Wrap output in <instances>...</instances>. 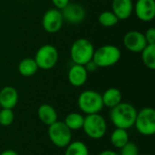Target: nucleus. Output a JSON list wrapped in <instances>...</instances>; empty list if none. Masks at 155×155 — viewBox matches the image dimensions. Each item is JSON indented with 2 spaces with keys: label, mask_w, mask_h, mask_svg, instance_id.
I'll return each instance as SVG.
<instances>
[{
  "label": "nucleus",
  "mask_w": 155,
  "mask_h": 155,
  "mask_svg": "<svg viewBox=\"0 0 155 155\" xmlns=\"http://www.w3.org/2000/svg\"><path fill=\"white\" fill-rule=\"evenodd\" d=\"M119 155H140L138 146L131 142H128L124 147L120 149Z\"/></svg>",
  "instance_id": "393cba45"
},
{
  "label": "nucleus",
  "mask_w": 155,
  "mask_h": 155,
  "mask_svg": "<svg viewBox=\"0 0 155 155\" xmlns=\"http://www.w3.org/2000/svg\"><path fill=\"white\" fill-rule=\"evenodd\" d=\"M110 142L116 149H121L124 147L129 142V134L127 130L115 128L110 136Z\"/></svg>",
  "instance_id": "6ab92c4d"
},
{
  "label": "nucleus",
  "mask_w": 155,
  "mask_h": 155,
  "mask_svg": "<svg viewBox=\"0 0 155 155\" xmlns=\"http://www.w3.org/2000/svg\"><path fill=\"white\" fill-rule=\"evenodd\" d=\"M141 155H151V154H141Z\"/></svg>",
  "instance_id": "7c9ffc66"
},
{
  "label": "nucleus",
  "mask_w": 155,
  "mask_h": 155,
  "mask_svg": "<svg viewBox=\"0 0 155 155\" xmlns=\"http://www.w3.org/2000/svg\"><path fill=\"white\" fill-rule=\"evenodd\" d=\"M124 45L127 50L132 53H141L148 45L144 35L139 31H129L126 33L123 39Z\"/></svg>",
  "instance_id": "9d476101"
},
{
  "label": "nucleus",
  "mask_w": 155,
  "mask_h": 155,
  "mask_svg": "<svg viewBox=\"0 0 155 155\" xmlns=\"http://www.w3.org/2000/svg\"><path fill=\"white\" fill-rule=\"evenodd\" d=\"M58 57L59 54L57 49L54 45L46 44L39 47L34 59L39 69L50 70L56 65Z\"/></svg>",
  "instance_id": "6e6552de"
},
{
  "label": "nucleus",
  "mask_w": 155,
  "mask_h": 155,
  "mask_svg": "<svg viewBox=\"0 0 155 155\" xmlns=\"http://www.w3.org/2000/svg\"><path fill=\"white\" fill-rule=\"evenodd\" d=\"M37 116L39 120L47 126L58 121V114L56 110L48 104H43L39 106L37 110Z\"/></svg>",
  "instance_id": "dca6fc26"
},
{
  "label": "nucleus",
  "mask_w": 155,
  "mask_h": 155,
  "mask_svg": "<svg viewBox=\"0 0 155 155\" xmlns=\"http://www.w3.org/2000/svg\"><path fill=\"white\" fill-rule=\"evenodd\" d=\"M64 22L61 10L57 8H50L43 15L42 26L46 33L55 34L61 30Z\"/></svg>",
  "instance_id": "1a4fd4ad"
},
{
  "label": "nucleus",
  "mask_w": 155,
  "mask_h": 155,
  "mask_svg": "<svg viewBox=\"0 0 155 155\" xmlns=\"http://www.w3.org/2000/svg\"><path fill=\"white\" fill-rule=\"evenodd\" d=\"M82 129L87 137L93 140H100L106 134L107 123L99 114H88L84 117Z\"/></svg>",
  "instance_id": "39448f33"
},
{
  "label": "nucleus",
  "mask_w": 155,
  "mask_h": 155,
  "mask_svg": "<svg viewBox=\"0 0 155 155\" xmlns=\"http://www.w3.org/2000/svg\"><path fill=\"white\" fill-rule=\"evenodd\" d=\"M52 3L55 6L54 8L62 10L63 8H64L70 3V0H52Z\"/></svg>",
  "instance_id": "bb28decb"
},
{
  "label": "nucleus",
  "mask_w": 155,
  "mask_h": 155,
  "mask_svg": "<svg viewBox=\"0 0 155 155\" xmlns=\"http://www.w3.org/2000/svg\"><path fill=\"white\" fill-rule=\"evenodd\" d=\"M18 103V93L13 86H5L0 90V105L1 108L12 109Z\"/></svg>",
  "instance_id": "2eb2a0df"
},
{
  "label": "nucleus",
  "mask_w": 155,
  "mask_h": 155,
  "mask_svg": "<svg viewBox=\"0 0 155 155\" xmlns=\"http://www.w3.org/2000/svg\"><path fill=\"white\" fill-rule=\"evenodd\" d=\"M102 99L104 106L113 108L122 102L123 94L118 88L111 87L104 91V93L102 94Z\"/></svg>",
  "instance_id": "f3484780"
},
{
  "label": "nucleus",
  "mask_w": 155,
  "mask_h": 155,
  "mask_svg": "<svg viewBox=\"0 0 155 155\" xmlns=\"http://www.w3.org/2000/svg\"><path fill=\"white\" fill-rule=\"evenodd\" d=\"M15 120V114L12 109L1 108L0 109V125L9 126Z\"/></svg>",
  "instance_id": "b1692460"
},
{
  "label": "nucleus",
  "mask_w": 155,
  "mask_h": 155,
  "mask_svg": "<svg viewBox=\"0 0 155 155\" xmlns=\"http://www.w3.org/2000/svg\"><path fill=\"white\" fill-rule=\"evenodd\" d=\"M134 11L139 20L143 22L152 21L155 17V1L137 0L134 5Z\"/></svg>",
  "instance_id": "9b49d317"
},
{
  "label": "nucleus",
  "mask_w": 155,
  "mask_h": 155,
  "mask_svg": "<svg viewBox=\"0 0 155 155\" xmlns=\"http://www.w3.org/2000/svg\"><path fill=\"white\" fill-rule=\"evenodd\" d=\"M17 68L19 74L24 77H31L35 75L39 69L35 59L31 57H25L22 59Z\"/></svg>",
  "instance_id": "a211bd4d"
},
{
  "label": "nucleus",
  "mask_w": 155,
  "mask_h": 155,
  "mask_svg": "<svg viewBox=\"0 0 155 155\" xmlns=\"http://www.w3.org/2000/svg\"><path fill=\"white\" fill-rule=\"evenodd\" d=\"M77 104L80 111L86 115L99 114L104 108L102 94L94 90L82 92L78 96Z\"/></svg>",
  "instance_id": "7ed1b4c3"
},
{
  "label": "nucleus",
  "mask_w": 155,
  "mask_h": 155,
  "mask_svg": "<svg viewBox=\"0 0 155 155\" xmlns=\"http://www.w3.org/2000/svg\"><path fill=\"white\" fill-rule=\"evenodd\" d=\"M68 81L74 87L83 86L88 78V72L86 71L84 65L75 64L72 65L68 71Z\"/></svg>",
  "instance_id": "ddd939ff"
},
{
  "label": "nucleus",
  "mask_w": 155,
  "mask_h": 155,
  "mask_svg": "<svg viewBox=\"0 0 155 155\" xmlns=\"http://www.w3.org/2000/svg\"><path fill=\"white\" fill-rule=\"evenodd\" d=\"M144 65L150 70L155 69V45H147L141 52Z\"/></svg>",
  "instance_id": "4be33fe9"
},
{
  "label": "nucleus",
  "mask_w": 155,
  "mask_h": 155,
  "mask_svg": "<svg viewBox=\"0 0 155 155\" xmlns=\"http://www.w3.org/2000/svg\"><path fill=\"white\" fill-rule=\"evenodd\" d=\"M144 35V37L146 39V42L148 45H155V28L150 27Z\"/></svg>",
  "instance_id": "a878e982"
},
{
  "label": "nucleus",
  "mask_w": 155,
  "mask_h": 155,
  "mask_svg": "<svg viewBox=\"0 0 155 155\" xmlns=\"http://www.w3.org/2000/svg\"><path fill=\"white\" fill-rule=\"evenodd\" d=\"M0 109H1V105H0Z\"/></svg>",
  "instance_id": "2f4dec72"
},
{
  "label": "nucleus",
  "mask_w": 155,
  "mask_h": 155,
  "mask_svg": "<svg viewBox=\"0 0 155 155\" xmlns=\"http://www.w3.org/2000/svg\"><path fill=\"white\" fill-rule=\"evenodd\" d=\"M0 155H19L15 151H14V150H5V151H4V152H2Z\"/></svg>",
  "instance_id": "c756f323"
},
{
  "label": "nucleus",
  "mask_w": 155,
  "mask_h": 155,
  "mask_svg": "<svg viewBox=\"0 0 155 155\" xmlns=\"http://www.w3.org/2000/svg\"><path fill=\"white\" fill-rule=\"evenodd\" d=\"M63 15L64 21H66L69 24L76 25L82 23L85 18V10L83 5L79 4H71L69 3L64 8L61 10Z\"/></svg>",
  "instance_id": "f8f14e48"
},
{
  "label": "nucleus",
  "mask_w": 155,
  "mask_h": 155,
  "mask_svg": "<svg viewBox=\"0 0 155 155\" xmlns=\"http://www.w3.org/2000/svg\"><path fill=\"white\" fill-rule=\"evenodd\" d=\"M98 155H119V153L113 150H104V151L101 152Z\"/></svg>",
  "instance_id": "c85d7f7f"
},
{
  "label": "nucleus",
  "mask_w": 155,
  "mask_h": 155,
  "mask_svg": "<svg viewBox=\"0 0 155 155\" xmlns=\"http://www.w3.org/2000/svg\"><path fill=\"white\" fill-rule=\"evenodd\" d=\"M94 50V46L91 41L86 38H78L71 45V59L75 64L85 65L93 60Z\"/></svg>",
  "instance_id": "f03ea898"
},
{
  "label": "nucleus",
  "mask_w": 155,
  "mask_h": 155,
  "mask_svg": "<svg viewBox=\"0 0 155 155\" xmlns=\"http://www.w3.org/2000/svg\"><path fill=\"white\" fill-rule=\"evenodd\" d=\"M120 49L114 45H104L94 50L93 61L99 68L111 67L116 64L121 59Z\"/></svg>",
  "instance_id": "20e7f679"
},
{
  "label": "nucleus",
  "mask_w": 155,
  "mask_h": 155,
  "mask_svg": "<svg viewBox=\"0 0 155 155\" xmlns=\"http://www.w3.org/2000/svg\"><path fill=\"white\" fill-rule=\"evenodd\" d=\"M64 155H90L87 145L81 141L71 142L64 151Z\"/></svg>",
  "instance_id": "412c9836"
},
{
  "label": "nucleus",
  "mask_w": 155,
  "mask_h": 155,
  "mask_svg": "<svg viewBox=\"0 0 155 155\" xmlns=\"http://www.w3.org/2000/svg\"><path fill=\"white\" fill-rule=\"evenodd\" d=\"M136 115L137 110L132 104L121 102L116 106L111 108L110 120L115 128L129 130L134 127Z\"/></svg>",
  "instance_id": "f257e3e1"
},
{
  "label": "nucleus",
  "mask_w": 155,
  "mask_h": 155,
  "mask_svg": "<svg viewBox=\"0 0 155 155\" xmlns=\"http://www.w3.org/2000/svg\"><path fill=\"white\" fill-rule=\"evenodd\" d=\"M134 126L140 134L143 136H153L155 134L154 109L152 107H145L137 112Z\"/></svg>",
  "instance_id": "423d86ee"
},
{
  "label": "nucleus",
  "mask_w": 155,
  "mask_h": 155,
  "mask_svg": "<svg viewBox=\"0 0 155 155\" xmlns=\"http://www.w3.org/2000/svg\"><path fill=\"white\" fill-rule=\"evenodd\" d=\"M84 67H85V69H86V71L88 72V74L89 73H93V72H94L98 67H97V65L95 64V63L93 61V60H91L90 62H88L85 65H84Z\"/></svg>",
  "instance_id": "cd10ccee"
},
{
  "label": "nucleus",
  "mask_w": 155,
  "mask_h": 155,
  "mask_svg": "<svg viewBox=\"0 0 155 155\" xmlns=\"http://www.w3.org/2000/svg\"><path fill=\"white\" fill-rule=\"evenodd\" d=\"M112 12L120 20L128 19L134 12L133 0H113Z\"/></svg>",
  "instance_id": "4468645a"
},
{
  "label": "nucleus",
  "mask_w": 155,
  "mask_h": 155,
  "mask_svg": "<svg viewBox=\"0 0 155 155\" xmlns=\"http://www.w3.org/2000/svg\"><path fill=\"white\" fill-rule=\"evenodd\" d=\"M84 116L80 113H70L64 118V124L71 131H78L83 128Z\"/></svg>",
  "instance_id": "aec40b11"
},
{
  "label": "nucleus",
  "mask_w": 155,
  "mask_h": 155,
  "mask_svg": "<svg viewBox=\"0 0 155 155\" xmlns=\"http://www.w3.org/2000/svg\"><path fill=\"white\" fill-rule=\"evenodd\" d=\"M98 22L104 27H113L118 24L119 19L112 11H104L99 15Z\"/></svg>",
  "instance_id": "5701e85b"
},
{
  "label": "nucleus",
  "mask_w": 155,
  "mask_h": 155,
  "mask_svg": "<svg viewBox=\"0 0 155 155\" xmlns=\"http://www.w3.org/2000/svg\"><path fill=\"white\" fill-rule=\"evenodd\" d=\"M48 136L51 143L58 148H65L72 142V131L64 122L56 121L48 126Z\"/></svg>",
  "instance_id": "0eeeda50"
}]
</instances>
